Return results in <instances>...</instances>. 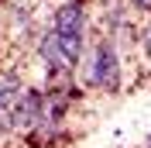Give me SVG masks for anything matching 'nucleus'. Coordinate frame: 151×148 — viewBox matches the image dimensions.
<instances>
[{"instance_id": "obj_1", "label": "nucleus", "mask_w": 151, "mask_h": 148, "mask_svg": "<svg viewBox=\"0 0 151 148\" xmlns=\"http://www.w3.org/2000/svg\"><path fill=\"white\" fill-rule=\"evenodd\" d=\"M83 28H86V14H83V4L69 0V4H62V7L55 10L52 31H55L58 45H62V52H65L69 65H76V62H79V55H83Z\"/></svg>"}, {"instance_id": "obj_2", "label": "nucleus", "mask_w": 151, "mask_h": 148, "mask_svg": "<svg viewBox=\"0 0 151 148\" xmlns=\"http://www.w3.org/2000/svg\"><path fill=\"white\" fill-rule=\"evenodd\" d=\"M89 83L103 93H117L120 90V59L113 41H96L93 48V62H89Z\"/></svg>"}, {"instance_id": "obj_3", "label": "nucleus", "mask_w": 151, "mask_h": 148, "mask_svg": "<svg viewBox=\"0 0 151 148\" xmlns=\"http://www.w3.org/2000/svg\"><path fill=\"white\" fill-rule=\"evenodd\" d=\"M41 117H45V93L41 90H21V96L14 100V107L7 114V124L14 131H31Z\"/></svg>"}, {"instance_id": "obj_4", "label": "nucleus", "mask_w": 151, "mask_h": 148, "mask_svg": "<svg viewBox=\"0 0 151 148\" xmlns=\"http://www.w3.org/2000/svg\"><path fill=\"white\" fill-rule=\"evenodd\" d=\"M38 55H41V62H45L48 73H65V69H72L65 59V52H62V45H58L55 31H48L41 41H38Z\"/></svg>"}, {"instance_id": "obj_5", "label": "nucleus", "mask_w": 151, "mask_h": 148, "mask_svg": "<svg viewBox=\"0 0 151 148\" xmlns=\"http://www.w3.org/2000/svg\"><path fill=\"white\" fill-rule=\"evenodd\" d=\"M21 79L17 76H4L0 79V124H7V114H10V107H14V100L21 96Z\"/></svg>"}, {"instance_id": "obj_6", "label": "nucleus", "mask_w": 151, "mask_h": 148, "mask_svg": "<svg viewBox=\"0 0 151 148\" xmlns=\"http://www.w3.org/2000/svg\"><path fill=\"white\" fill-rule=\"evenodd\" d=\"M131 4H134L137 10H151V0H131Z\"/></svg>"}, {"instance_id": "obj_7", "label": "nucleus", "mask_w": 151, "mask_h": 148, "mask_svg": "<svg viewBox=\"0 0 151 148\" xmlns=\"http://www.w3.org/2000/svg\"><path fill=\"white\" fill-rule=\"evenodd\" d=\"M144 48H148V59H151V28L144 31Z\"/></svg>"}]
</instances>
